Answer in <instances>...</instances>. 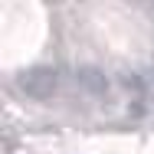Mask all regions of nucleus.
Returning a JSON list of instances; mask_svg holds the SVG:
<instances>
[{
	"label": "nucleus",
	"instance_id": "nucleus-1",
	"mask_svg": "<svg viewBox=\"0 0 154 154\" xmlns=\"http://www.w3.org/2000/svg\"><path fill=\"white\" fill-rule=\"evenodd\" d=\"M56 85H59V79H56V69H49V66H33L17 75V89L30 98H49L56 92Z\"/></svg>",
	"mask_w": 154,
	"mask_h": 154
},
{
	"label": "nucleus",
	"instance_id": "nucleus-2",
	"mask_svg": "<svg viewBox=\"0 0 154 154\" xmlns=\"http://www.w3.org/2000/svg\"><path fill=\"white\" fill-rule=\"evenodd\" d=\"M75 79H79V85L82 89H89V92H95V95H102V92H108V79H105V72L102 69H79L75 72Z\"/></svg>",
	"mask_w": 154,
	"mask_h": 154
},
{
	"label": "nucleus",
	"instance_id": "nucleus-3",
	"mask_svg": "<svg viewBox=\"0 0 154 154\" xmlns=\"http://www.w3.org/2000/svg\"><path fill=\"white\" fill-rule=\"evenodd\" d=\"M122 85L134 95V102H144V79L138 72H122Z\"/></svg>",
	"mask_w": 154,
	"mask_h": 154
}]
</instances>
